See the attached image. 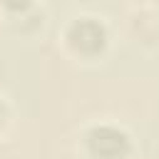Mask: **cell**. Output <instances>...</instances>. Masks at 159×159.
<instances>
[{"label": "cell", "mask_w": 159, "mask_h": 159, "mask_svg": "<svg viewBox=\"0 0 159 159\" xmlns=\"http://www.w3.org/2000/svg\"><path fill=\"white\" fill-rule=\"evenodd\" d=\"M87 147L94 159H124L132 149L129 137L112 124L92 127L87 132Z\"/></svg>", "instance_id": "6da1fadb"}, {"label": "cell", "mask_w": 159, "mask_h": 159, "mask_svg": "<svg viewBox=\"0 0 159 159\" xmlns=\"http://www.w3.org/2000/svg\"><path fill=\"white\" fill-rule=\"evenodd\" d=\"M70 45L82 55H97L107 45V30L97 17H77L67 30Z\"/></svg>", "instance_id": "7a4b0ae2"}, {"label": "cell", "mask_w": 159, "mask_h": 159, "mask_svg": "<svg viewBox=\"0 0 159 159\" xmlns=\"http://www.w3.org/2000/svg\"><path fill=\"white\" fill-rule=\"evenodd\" d=\"M2 119H5V104H2V99H0V124H2Z\"/></svg>", "instance_id": "3957f363"}]
</instances>
